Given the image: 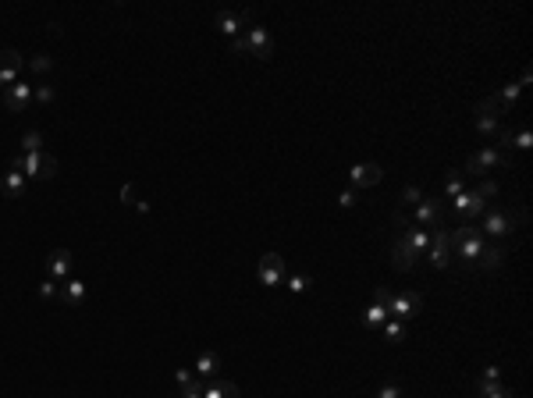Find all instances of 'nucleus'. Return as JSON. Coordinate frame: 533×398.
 <instances>
[{"mask_svg": "<svg viewBox=\"0 0 533 398\" xmlns=\"http://www.w3.org/2000/svg\"><path fill=\"white\" fill-rule=\"evenodd\" d=\"M391 317H388V306H381V302H373V306H366L363 310V324L366 327H384Z\"/></svg>", "mask_w": 533, "mask_h": 398, "instance_id": "23", "label": "nucleus"}, {"mask_svg": "<svg viewBox=\"0 0 533 398\" xmlns=\"http://www.w3.org/2000/svg\"><path fill=\"white\" fill-rule=\"evenodd\" d=\"M462 192H466V181H462L459 171H452V174L445 178V199H455V196H462Z\"/></svg>", "mask_w": 533, "mask_h": 398, "instance_id": "28", "label": "nucleus"}, {"mask_svg": "<svg viewBox=\"0 0 533 398\" xmlns=\"http://www.w3.org/2000/svg\"><path fill=\"white\" fill-rule=\"evenodd\" d=\"M509 164H512V153H505L501 146H487V149H480V153H473V157H469L466 174H484V171H491V167H509Z\"/></svg>", "mask_w": 533, "mask_h": 398, "instance_id": "7", "label": "nucleus"}, {"mask_svg": "<svg viewBox=\"0 0 533 398\" xmlns=\"http://www.w3.org/2000/svg\"><path fill=\"white\" fill-rule=\"evenodd\" d=\"M427 260L434 270H448L452 267V228H434L430 231V249H427Z\"/></svg>", "mask_w": 533, "mask_h": 398, "instance_id": "6", "label": "nucleus"}, {"mask_svg": "<svg viewBox=\"0 0 533 398\" xmlns=\"http://www.w3.org/2000/svg\"><path fill=\"white\" fill-rule=\"evenodd\" d=\"M377 398H402V388H398V384H384Z\"/></svg>", "mask_w": 533, "mask_h": 398, "instance_id": "39", "label": "nucleus"}, {"mask_svg": "<svg viewBox=\"0 0 533 398\" xmlns=\"http://www.w3.org/2000/svg\"><path fill=\"white\" fill-rule=\"evenodd\" d=\"M477 114H494V117H505L509 110H505V107H501V100H498V93H494V97H484V100H480Z\"/></svg>", "mask_w": 533, "mask_h": 398, "instance_id": "29", "label": "nucleus"}, {"mask_svg": "<svg viewBox=\"0 0 533 398\" xmlns=\"http://www.w3.org/2000/svg\"><path fill=\"white\" fill-rule=\"evenodd\" d=\"M203 398H238V384H235V381L213 377V381L203 384Z\"/></svg>", "mask_w": 533, "mask_h": 398, "instance_id": "19", "label": "nucleus"}, {"mask_svg": "<svg viewBox=\"0 0 533 398\" xmlns=\"http://www.w3.org/2000/svg\"><path fill=\"white\" fill-rule=\"evenodd\" d=\"M217 370H221V356H217V352H199V359H196V370H192V374H196L199 381H203V377H206V381H213V377H217Z\"/></svg>", "mask_w": 533, "mask_h": 398, "instance_id": "20", "label": "nucleus"}, {"mask_svg": "<svg viewBox=\"0 0 533 398\" xmlns=\"http://www.w3.org/2000/svg\"><path fill=\"white\" fill-rule=\"evenodd\" d=\"M25 68H28V72H36V75H47V72L54 68V57L36 53V57H28V60H25Z\"/></svg>", "mask_w": 533, "mask_h": 398, "instance_id": "30", "label": "nucleus"}, {"mask_svg": "<svg viewBox=\"0 0 533 398\" xmlns=\"http://www.w3.org/2000/svg\"><path fill=\"white\" fill-rule=\"evenodd\" d=\"M384 338L388 342H405V324L402 320H388L384 324Z\"/></svg>", "mask_w": 533, "mask_h": 398, "instance_id": "32", "label": "nucleus"}, {"mask_svg": "<svg viewBox=\"0 0 533 398\" xmlns=\"http://www.w3.org/2000/svg\"><path fill=\"white\" fill-rule=\"evenodd\" d=\"M40 295H43V299H54V295H57V281H50V278H47V281L40 285Z\"/></svg>", "mask_w": 533, "mask_h": 398, "instance_id": "38", "label": "nucleus"}, {"mask_svg": "<svg viewBox=\"0 0 533 398\" xmlns=\"http://www.w3.org/2000/svg\"><path fill=\"white\" fill-rule=\"evenodd\" d=\"M416 263H420V256L413 253V246H409V238H405V235L398 231V238H395V246H391V267L405 274V270H413Z\"/></svg>", "mask_w": 533, "mask_h": 398, "instance_id": "14", "label": "nucleus"}, {"mask_svg": "<svg viewBox=\"0 0 533 398\" xmlns=\"http://www.w3.org/2000/svg\"><path fill=\"white\" fill-rule=\"evenodd\" d=\"M484 235H480V224H459L452 231V256L462 263V270H473V263L480 260L484 253Z\"/></svg>", "mask_w": 533, "mask_h": 398, "instance_id": "2", "label": "nucleus"}, {"mask_svg": "<svg viewBox=\"0 0 533 398\" xmlns=\"http://www.w3.org/2000/svg\"><path fill=\"white\" fill-rule=\"evenodd\" d=\"M498 139H501V146H505V153H512V149H523V153H526V149L533 146L530 128H519V132H505V128H501Z\"/></svg>", "mask_w": 533, "mask_h": 398, "instance_id": "17", "label": "nucleus"}, {"mask_svg": "<svg viewBox=\"0 0 533 398\" xmlns=\"http://www.w3.org/2000/svg\"><path fill=\"white\" fill-rule=\"evenodd\" d=\"M68 270H72V253L68 249H54L47 256V274H50V281H68Z\"/></svg>", "mask_w": 533, "mask_h": 398, "instance_id": "16", "label": "nucleus"}, {"mask_svg": "<svg viewBox=\"0 0 533 398\" xmlns=\"http://www.w3.org/2000/svg\"><path fill=\"white\" fill-rule=\"evenodd\" d=\"M498 196V181H480L477 189H466L462 196H455L452 199V206H455V217H459V224H477V217L484 213V206H487V199H494Z\"/></svg>", "mask_w": 533, "mask_h": 398, "instance_id": "1", "label": "nucleus"}, {"mask_svg": "<svg viewBox=\"0 0 533 398\" xmlns=\"http://www.w3.org/2000/svg\"><path fill=\"white\" fill-rule=\"evenodd\" d=\"M285 285H288V292H295V295H299V292H306L313 281L306 278V274H288V278H285Z\"/></svg>", "mask_w": 533, "mask_h": 398, "instance_id": "34", "label": "nucleus"}, {"mask_svg": "<svg viewBox=\"0 0 533 398\" xmlns=\"http://www.w3.org/2000/svg\"><path fill=\"white\" fill-rule=\"evenodd\" d=\"M11 167L22 171L25 178H57V157H54V153H47V149H40V153H22V157L11 160Z\"/></svg>", "mask_w": 533, "mask_h": 398, "instance_id": "5", "label": "nucleus"}, {"mask_svg": "<svg viewBox=\"0 0 533 398\" xmlns=\"http://www.w3.org/2000/svg\"><path fill=\"white\" fill-rule=\"evenodd\" d=\"M231 50L242 57H256V60H270L274 57V36L267 33L263 25H249L245 36L231 40Z\"/></svg>", "mask_w": 533, "mask_h": 398, "instance_id": "4", "label": "nucleus"}, {"mask_svg": "<svg viewBox=\"0 0 533 398\" xmlns=\"http://www.w3.org/2000/svg\"><path fill=\"white\" fill-rule=\"evenodd\" d=\"M60 295H65L68 306H82L85 302V281H75V278L60 281Z\"/></svg>", "mask_w": 533, "mask_h": 398, "instance_id": "22", "label": "nucleus"}, {"mask_svg": "<svg viewBox=\"0 0 533 398\" xmlns=\"http://www.w3.org/2000/svg\"><path fill=\"white\" fill-rule=\"evenodd\" d=\"M384 178V171H381V164H356L352 171H349V181H352V189H370V185H377V181Z\"/></svg>", "mask_w": 533, "mask_h": 398, "instance_id": "15", "label": "nucleus"}, {"mask_svg": "<svg viewBox=\"0 0 533 398\" xmlns=\"http://www.w3.org/2000/svg\"><path fill=\"white\" fill-rule=\"evenodd\" d=\"M4 192H8L11 199H18V196L25 192V174H22V171H15V167H11V171L4 174Z\"/></svg>", "mask_w": 533, "mask_h": 398, "instance_id": "24", "label": "nucleus"}, {"mask_svg": "<svg viewBox=\"0 0 533 398\" xmlns=\"http://www.w3.org/2000/svg\"><path fill=\"white\" fill-rule=\"evenodd\" d=\"M174 381H178V391H181V388H189L196 381V374L192 370H174Z\"/></svg>", "mask_w": 533, "mask_h": 398, "instance_id": "37", "label": "nucleus"}, {"mask_svg": "<svg viewBox=\"0 0 533 398\" xmlns=\"http://www.w3.org/2000/svg\"><path fill=\"white\" fill-rule=\"evenodd\" d=\"M501 377V370H498V366H487V370L480 374V381H498Z\"/></svg>", "mask_w": 533, "mask_h": 398, "instance_id": "42", "label": "nucleus"}, {"mask_svg": "<svg viewBox=\"0 0 533 398\" xmlns=\"http://www.w3.org/2000/svg\"><path fill=\"white\" fill-rule=\"evenodd\" d=\"M409 221L420 224V228H441V224H445V199L423 196V199L416 203V210H413Z\"/></svg>", "mask_w": 533, "mask_h": 398, "instance_id": "9", "label": "nucleus"}, {"mask_svg": "<svg viewBox=\"0 0 533 398\" xmlns=\"http://www.w3.org/2000/svg\"><path fill=\"white\" fill-rule=\"evenodd\" d=\"M420 199H423V189H416V185H405L398 192V203H405V206H416Z\"/></svg>", "mask_w": 533, "mask_h": 398, "instance_id": "33", "label": "nucleus"}, {"mask_svg": "<svg viewBox=\"0 0 533 398\" xmlns=\"http://www.w3.org/2000/svg\"><path fill=\"white\" fill-rule=\"evenodd\" d=\"M402 235L409 238V246H413V253H416V256H427V249H430V228L413 224L409 231H402Z\"/></svg>", "mask_w": 533, "mask_h": 398, "instance_id": "21", "label": "nucleus"}, {"mask_svg": "<svg viewBox=\"0 0 533 398\" xmlns=\"http://www.w3.org/2000/svg\"><path fill=\"white\" fill-rule=\"evenodd\" d=\"M519 97H523V85H519V82H509V85H505V89H501V93H498L501 107H505L509 114H512V107L519 103Z\"/></svg>", "mask_w": 533, "mask_h": 398, "instance_id": "27", "label": "nucleus"}, {"mask_svg": "<svg viewBox=\"0 0 533 398\" xmlns=\"http://www.w3.org/2000/svg\"><path fill=\"white\" fill-rule=\"evenodd\" d=\"M253 25V18H249L245 11H217V28L228 36V40H238L245 36V28Z\"/></svg>", "mask_w": 533, "mask_h": 398, "instance_id": "11", "label": "nucleus"}, {"mask_svg": "<svg viewBox=\"0 0 533 398\" xmlns=\"http://www.w3.org/2000/svg\"><path fill=\"white\" fill-rule=\"evenodd\" d=\"M338 203H341V206H356V189H345V192L338 196Z\"/></svg>", "mask_w": 533, "mask_h": 398, "instance_id": "40", "label": "nucleus"}, {"mask_svg": "<svg viewBox=\"0 0 533 398\" xmlns=\"http://www.w3.org/2000/svg\"><path fill=\"white\" fill-rule=\"evenodd\" d=\"M121 203H132V206H136V189H132V185L121 189Z\"/></svg>", "mask_w": 533, "mask_h": 398, "instance_id": "41", "label": "nucleus"}, {"mask_svg": "<svg viewBox=\"0 0 533 398\" xmlns=\"http://www.w3.org/2000/svg\"><path fill=\"white\" fill-rule=\"evenodd\" d=\"M28 100H33V85H28V82H15L11 89L0 93V103H4L11 114H22L28 107Z\"/></svg>", "mask_w": 533, "mask_h": 398, "instance_id": "12", "label": "nucleus"}, {"mask_svg": "<svg viewBox=\"0 0 533 398\" xmlns=\"http://www.w3.org/2000/svg\"><path fill=\"white\" fill-rule=\"evenodd\" d=\"M477 388H480V398H516L505 384H498V381H477Z\"/></svg>", "mask_w": 533, "mask_h": 398, "instance_id": "25", "label": "nucleus"}, {"mask_svg": "<svg viewBox=\"0 0 533 398\" xmlns=\"http://www.w3.org/2000/svg\"><path fill=\"white\" fill-rule=\"evenodd\" d=\"M477 132L498 139V132H501V117H494V114H477Z\"/></svg>", "mask_w": 533, "mask_h": 398, "instance_id": "26", "label": "nucleus"}, {"mask_svg": "<svg viewBox=\"0 0 533 398\" xmlns=\"http://www.w3.org/2000/svg\"><path fill=\"white\" fill-rule=\"evenodd\" d=\"M260 285H267V288L285 285V260H281L277 253H267L260 260Z\"/></svg>", "mask_w": 533, "mask_h": 398, "instance_id": "13", "label": "nucleus"}, {"mask_svg": "<svg viewBox=\"0 0 533 398\" xmlns=\"http://www.w3.org/2000/svg\"><path fill=\"white\" fill-rule=\"evenodd\" d=\"M54 97H57L54 85H36V89H33V100H36V103H54Z\"/></svg>", "mask_w": 533, "mask_h": 398, "instance_id": "35", "label": "nucleus"}, {"mask_svg": "<svg viewBox=\"0 0 533 398\" xmlns=\"http://www.w3.org/2000/svg\"><path fill=\"white\" fill-rule=\"evenodd\" d=\"M178 398H203V381L196 377L189 388H181V391H178Z\"/></svg>", "mask_w": 533, "mask_h": 398, "instance_id": "36", "label": "nucleus"}, {"mask_svg": "<svg viewBox=\"0 0 533 398\" xmlns=\"http://www.w3.org/2000/svg\"><path fill=\"white\" fill-rule=\"evenodd\" d=\"M423 310V295L420 292H398L388 299V317L391 320H413Z\"/></svg>", "mask_w": 533, "mask_h": 398, "instance_id": "8", "label": "nucleus"}, {"mask_svg": "<svg viewBox=\"0 0 533 398\" xmlns=\"http://www.w3.org/2000/svg\"><path fill=\"white\" fill-rule=\"evenodd\" d=\"M505 256H509L505 246H484V253H480V260L473 263V270H498L501 263H505Z\"/></svg>", "mask_w": 533, "mask_h": 398, "instance_id": "18", "label": "nucleus"}, {"mask_svg": "<svg viewBox=\"0 0 533 398\" xmlns=\"http://www.w3.org/2000/svg\"><path fill=\"white\" fill-rule=\"evenodd\" d=\"M25 68V57L18 50H0V93L18 82V72Z\"/></svg>", "mask_w": 533, "mask_h": 398, "instance_id": "10", "label": "nucleus"}, {"mask_svg": "<svg viewBox=\"0 0 533 398\" xmlns=\"http://www.w3.org/2000/svg\"><path fill=\"white\" fill-rule=\"evenodd\" d=\"M22 149H25V153H40V149H43V135H40L36 128H28V132L22 135Z\"/></svg>", "mask_w": 533, "mask_h": 398, "instance_id": "31", "label": "nucleus"}, {"mask_svg": "<svg viewBox=\"0 0 533 398\" xmlns=\"http://www.w3.org/2000/svg\"><path fill=\"white\" fill-rule=\"evenodd\" d=\"M526 221V210H512V206H494L484 224H480V235L484 238H509L519 224Z\"/></svg>", "mask_w": 533, "mask_h": 398, "instance_id": "3", "label": "nucleus"}]
</instances>
